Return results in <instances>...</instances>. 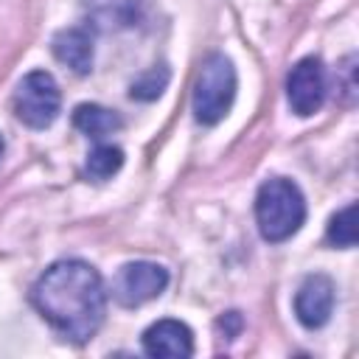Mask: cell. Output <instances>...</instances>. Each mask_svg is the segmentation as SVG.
Wrapping results in <instances>:
<instances>
[{
  "label": "cell",
  "instance_id": "1",
  "mask_svg": "<svg viewBox=\"0 0 359 359\" xmlns=\"http://www.w3.org/2000/svg\"><path fill=\"white\" fill-rule=\"evenodd\" d=\"M31 306L59 337L87 342L104 323V278L81 258H62L50 264L31 286Z\"/></svg>",
  "mask_w": 359,
  "mask_h": 359
},
{
  "label": "cell",
  "instance_id": "2",
  "mask_svg": "<svg viewBox=\"0 0 359 359\" xmlns=\"http://www.w3.org/2000/svg\"><path fill=\"white\" fill-rule=\"evenodd\" d=\"M306 222V196L297 182L286 177H269L255 194V224L264 241H289Z\"/></svg>",
  "mask_w": 359,
  "mask_h": 359
},
{
  "label": "cell",
  "instance_id": "3",
  "mask_svg": "<svg viewBox=\"0 0 359 359\" xmlns=\"http://www.w3.org/2000/svg\"><path fill=\"white\" fill-rule=\"evenodd\" d=\"M236 87H238V76L230 56L208 53L194 79V93H191L194 118L205 126L219 123L236 101Z\"/></svg>",
  "mask_w": 359,
  "mask_h": 359
},
{
  "label": "cell",
  "instance_id": "4",
  "mask_svg": "<svg viewBox=\"0 0 359 359\" xmlns=\"http://www.w3.org/2000/svg\"><path fill=\"white\" fill-rule=\"evenodd\" d=\"M11 107L20 123L31 129H48L62 109V93L56 79L48 70H31L25 73L11 95Z\"/></svg>",
  "mask_w": 359,
  "mask_h": 359
},
{
  "label": "cell",
  "instance_id": "5",
  "mask_svg": "<svg viewBox=\"0 0 359 359\" xmlns=\"http://www.w3.org/2000/svg\"><path fill=\"white\" fill-rule=\"evenodd\" d=\"M171 275L163 264L154 261H129L118 269L112 280V297L123 309H137L154 297H160L168 286Z\"/></svg>",
  "mask_w": 359,
  "mask_h": 359
},
{
  "label": "cell",
  "instance_id": "6",
  "mask_svg": "<svg viewBox=\"0 0 359 359\" xmlns=\"http://www.w3.org/2000/svg\"><path fill=\"white\" fill-rule=\"evenodd\" d=\"M328 95V76L320 56H303L292 65L286 76V101L289 109L300 118L314 115Z\"/></svg>",
  "mask_w": 359,
  "mask_h": 359
},
{
  "label": "cell",
  "instance_id": "7",
  "mask_svg": "<svg viewBox=\"0 0 359 359\" xmlns=\"http://www.w3.org/2000/svg\"><path fill=\"white\" fill-rule=\"evenodd\" d=\"M334 303H337V286H334V280L328 275H323V272H311L297 286L292 306H294L297 323L303 328H309V331H317V328H323L331 320Z\"/></svg>",
  "mask_w": 359,
  "mask_h": 359
},
{
  "label": "cell",
  "instance_id": "8",
  "mask_svg": "<svg viewBox=\"0 0 359 359\" xmlns=\"http://www.w3.org/2000/svg\"><path fill=\"white\" fill-rule=\"evenodd\" d=\"M140 345L154 359H185L194 353V331L180 320H157L143 331Z\"/></svg>",
  "mask_w": 359,
  "mask_h": 359
},
{
  "label": "cell",
  "instance_id": "9",
  "mask_svg": "<svg viewBox=\"0 0 359 359\" xmlns=\"http://www.w3.org/2000/svg\"><path fill=\"white\" fill-rule=\"evenodd\" d=\"M81 3L90 25L104 34L140 25L149 6V0H81Z\"/></svg>",
  "mask_w": 359,
  "mask_h": 359
},
{
  "label": "cell",
  "instance_id": "10",
  "mask_svg": "<svg viewBox=\"0 0 359 359\" xmlns=\"http://www.w3.org/2000/svg\"><path fill=\"white\" fill-rule=\"evenodd\" d=\"M50 50L65 67H70L79 76L93 70V56H95L93 34L87 28H81V25H70V28L56 31V36L50 42Z\"/></svg>",
  "mask_w": 359,
  "mask_h": 359
},
{
  "label": "cell",
  "instance_id": "11",
  "mask_svg": "<svg viewBox=\"0 0 359 359\" xmlns=\"http://www.w3.org/2000/svg\"><path fill=\"white\" fill-rule=\"evenodd\" d=\"M73 126H76L81 135L93 137V140H104L107 135L118 132V129L123 126V121H121V115H118L115 109H109V107H101V104H79V107L73 109Z\"/></svg>",
  "mask_w": 359,
  "mask_h": 359
},
{
  "label": "cell",
  "instance_id": "12",
  "mask_svg": "<svg viewBox=\"0 0 359 359\" xmlns=\"http://www.w3.org/2000/svg\"><path fill=\"white\" fill-rule=\"evenodd\" d=\"M121 165H123V149L112 143H98L84 160V174L93 182H107L121 171Z\"/></svg>",
  "mask_w": 359,
  "mask_h": 359
},
{
  "label": "cell",
  "instance_id": "13",
  "mask_svg": "<svg viewBox=\"0 0 359 359\" xmlns=\"http://www.w3.org/2000/svg\"><path fill=\"white\" fill-rule=\"evenodd\" d=\"M168 79H171L168 67L165 65H154V67H149L146 73H140L129 84V98H135V101H154L168 87Z\"/></svg>",
  "mask_w": 359,
  "mask_h": 359
},
{
  "label": "cell",
  "instance_id": "14",
  "mask_svg": "<svg viewBox=\"0 0 359 359\" xmlns=\"http://www.w3.org/2000/svg\"><path fill=\"white\" fill-rule=\"evenodd\" d=\"M325 238H328V244L342 247V250L356 247V205L353 202L345 205L342 210H337L331 216L328 230H325Z\"/></svg>",
  "mask_w": 359,
  "mask_h": 359
},
{
  "label": "cell",
  "instance_id": "15",
  "mask_svg": "<svg viewBox=\"0 0 359 359\" xmlns=\"http://www.w3.org/2000/svg\"><path fill=\"white\" fill-rule=\"evenodd\" d=\"M219 328H224V334H227V339H233V337H238V331H241V314L238 311H227V314H222L219 317V323H216Z\"/></svg>",
  "mask_w": 359,
  "mask_h": 359
},
{
  "label": "cell",
  "instance_id": "16",
  "mask_svg": "<svg viewBox=\"0 0 359 359\" xmlns=\"http://www.w3.org/2000/svg\"><path fill=\"white\" fill-rule=\"evenodd\" d=\"M3 149H6V143H3V137H0V157H3Z\"/></svg>",
  "mask_w": 359,
  "mask_h": 359
}]
</instances>
